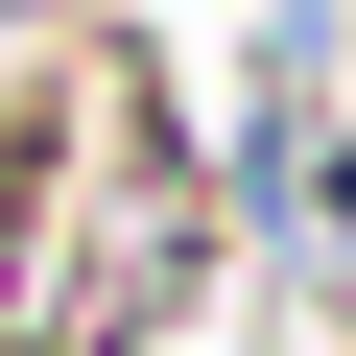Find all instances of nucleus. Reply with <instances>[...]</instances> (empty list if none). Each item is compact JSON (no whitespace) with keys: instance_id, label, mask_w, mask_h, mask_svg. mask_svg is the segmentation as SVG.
I'll list each match as a JSON object with an SVG mask.
<instances>
[{"instance_id":"nucleus-1","label":"nucleus","mask_w":356,"mask_h":356,"mask_svg":"<svg viewBox=\"0 0 356 356\" xmlns=\"http://www.w3.org/2000/svg\"><path fill=\"white\" fill-rule=\"evenodd\" d=\"M214 285V166L143 48H48L0 95V356H143Z\"/></svg>"}]
</instances>
